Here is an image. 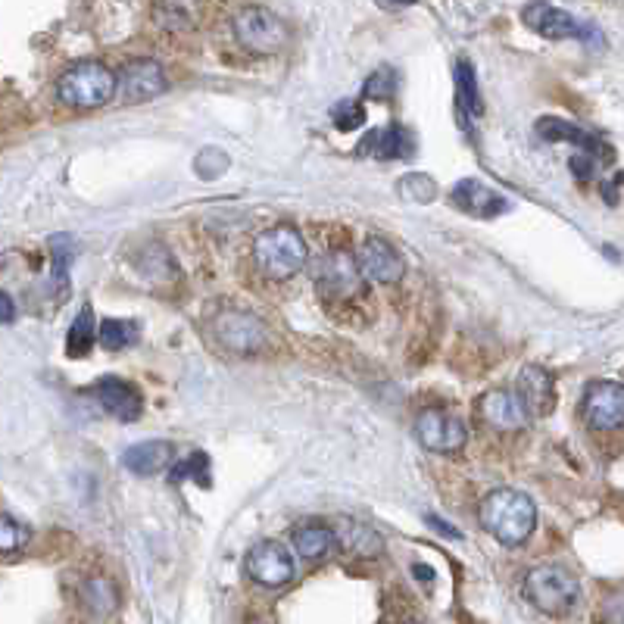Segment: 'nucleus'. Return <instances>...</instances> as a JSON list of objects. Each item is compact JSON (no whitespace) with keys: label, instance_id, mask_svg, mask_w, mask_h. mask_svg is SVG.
I'll return each instance as SVG.
<instances>
[{"label":"nucleus","instance_id":"25","mask_svg":"<svg viewBox=\"0 0 624 624\" xmlns=\"http://www.w3.org/2000/svg\"><path fill=\"white\" fill-rule=\"evenodd\" d=\"M100 344L107 350H122L128 344H135L138 337V325L128 322V319H103L100 322Z\"/></svg>","mask_w":624,"mask_h":624},{"label":"nucleus","instance_id":"19","mask_svg":"<svg viewBox=\"0 0 624 624\" xmlns=\"http://www.w3.org/2000/svg\"><path fill=\"white\" fill-rule=\"evenodd\" d=\"M175 459V447L169 440H147V444H132L128 450H122V465L132 475H160L172 465Z\"/></svg>","mask_w":624,"mask_h":624},{"label":"nucleus","instance_id":"31","mask_svg":"<svg viewBox=\"0 0 624 624\" xmlns=\"http://www.w3.org/2000/svg\"><path fill=\"white\" fill-rule=\"evenodd\" d=\"M400 194L406 197V200H422V203H431L434 200V194H437V185L428 178V175H422V172H412V175H406L403 181H400Z\"/></svg>","mask_w":624,"mask_h":624},{"label":"nucleus","instance_id":"13","mask_svg":"<svg viewBox=\"0 0 624 624\" xmlns=\"http://www.w3.org/2000/svg\"><path fill=\"white\" fill-rule=\"evenodd\" d=\"M515 397L522 400L528 419H546L556 409V381L543 366H525L515 381Z\"/></svg>","mask_w":624,"mask_h":624},{"label":"nucleus","instance_id":"16","mask_svg":"<svg viewBox=\"0 0 624 624\" xmlns=\"http://www.w3.org/2000/svg\"><path fill=\"white\" fill-rule=\"evenodd\" d=\"M478 415L493 431H518L528 425V412L515 390H487L478 400Z\"/></svg>","mask_w":624,"mask_h":624},{"label":"nucleus","instance_id":"10","mask_svg":"<svg viewBox=\"0 0 624 624\" xmlns=\"http://www.w3.org/2000/svg\"><path fill=\"white\" fill-rule=\"evenodd\" d=\"M525 22L531 25V29L543 38H550V41H565V38H581V41H596V44H603L600 32L593 29V25H584L578 22L571 13L559 10V7H550V4H543V0H537V4H531L525 10Z\"/></svg>","mask_w":624,"mask_h":624},{"label":"nucleus","instance_id":"6","mask_svg":"<svg viewBox=\"0 0 624 624\" xmlns=\"http://www.w3.org/2000/svg\"><path fill=\"white\" fill-rule=\"evenodd\" d=\"M316 288L325 297L347 300L366 288V275L359 269V259L347 250H331L316 263Z\"/></svg>","mask_w":624,"mask_h":624},{"label":"nucleus","instance_id":"3","mask_svg":"<svg viewBox=\"0 0 624 624\" xmlns=\"http://www.w3.org/2000/svg\"><path fill=\"white\" fill-rule=\"evenodd\" d=\"M525 596L537 612L562 618L578 606L581 584L562 565H537L525 578Z\"/></svg>","mask_w":624,"mask_h":624},{"label":"nucleus","instance_id":"39","mask_svg":"<svg viewBox=\"0 0 624 624\" xmlns=\"http://www.w3.org/2000/svg\"><path fill=\"white\" fill-rule=\"evenodd\" d=\"M409 624H419V621H409Z\"/></svg>","mask_w":624,"mask_h":624},{"label":"nucleus","instance_id":"22","mask_svg":"<svg viewBox=\"0 0 624 624\" xmlns=\"http://www.w3.org/2000/svg\"><path fill=\"white\" fill-rule=\"evenodd\" d=\"M334 540L344 546V550L356 553V556H378L384 550V543L381 537L369 528V525H362V522H353V518H344L341 525H337L334 531Z\"/></svg>","mask_w":624,"mask_h":624},{"label":"nucleus","instance_id":"5","mask_svg":"<svg viewBox=\"0 0 624 624\" xmlns=\"http://www.w3.org/2000/svg\"><path fill=\"white\" fill-rule=\"evenodd\" d=\"M231 25H234V38L247 50H253V54H278L291 35L288 25L266 7H244Z\"/></svg>","mask_w":624,"mask_h":624},{"label":"nucleus","instance_id":"8","mask_svg":"<svg viewBox=\"0 0 624 624\" xmlns=\"http://www.w3.org/2000/svg\"><path fill=\"white\" fill-rule=\"evenodd\" d=\"M244 571L263 587H284L294 581V556L278 540H259L244 556Z\"/></svg>","mask_w":624,"mask_h":624},{"label":"nucleus","instance_id":"23","mask_svg":"<svg viewBox=\"0 0 624 624\" xmlns=\"http://www.w3.org/2000/svg\"><path fill=\"white\" fill-rule=\"evenodd\" d=\"M456 97H459V110L468 116H481L484 103L478 94V78H475V66L468 60L456 63Z\"/></svg>","mask_w":624,"mask_h":624},{"label":"nucleus","instance_id":"34","mask_svg":"<svg viewBox=\"0 0 624 624\" xmlns=\"http://www.w3.org/2000/svg\"><path fill=\"white\" fill-rule=\"evenodd\" d=\"M568 166H571V175H575L578 181H590V178L596 175V166H600V160H596V156L587 153V150H578V153L568 160Z\"/></svg>","mask_w":624,"mask_h":624},{"label":"nucleus","instance_id":"38","mask_svg":"<svg viewBox=\"0 0 624 624\" xmlns=\"http://www.w3.org/2000/svg\"><path fill=\"white\" fill-rule=\"evenodd\" d=\"M390 4H394V7H409V4H415V0H390Z\"/></svg>","mask_w":624,"mask_h":624},{"label":"nucleus","instance_id":"37","mask_svg":"<svg viewBox=\"0 0 624 624\" xmlns=\"http://www.w3.org/2000/svg\"><path fill=\"white\" fill-rule=\"evenodd\" d=\"M412 575H415V578H422L425 584H431V581H434V571H431L428 565H412Z\"/></svg>","mask_w":624,"mask_h":624},{"label":"nucleus","instance_id":"29","mask_svg":"<svg viewBox=\"0 0 624 624\" xmlns=\"http://www.w3.org/2000/svg\"><path fill=\"white\" fill-rule=\"evenodd\" d=\"M331 119H334V128H341V132H353L362 122H366V110H362L359 100H341L331 107Z\"/></svg>","mask_w":624,"mask_h":624},{"label":"nucleus","instance_id":"26","mask_svg":"<svg viewBox=\"0 0 624 624\" xmlns=\"http://www.w3.org/2000/svg\"><path fill=\"white\" fill-rule=\"evenodd\" d=\"M50 256H54V272H50V281H54L60 291H66V284H69V259H72V238H66V234H54V238H50Z\"/></svg>","mask_w":624,"mask_h":624},{"label":"nucleus","instance_id":"17","mask_svg":"<svg viewBox=\"0 0 624 624\" xmlns=\"http://www.w3.org/2000/svg\"><path fill=\"white\" fill-rule=\"evenodd\" d=\"M450 197L462 213L475 216V219H497L500 213L509 210L506 197L497 194L493 188H487V185H481L478 178H462L459 185L450 191Z\"/></svg>","mask_w":624,"mask_h":624},{"label":"nucleus","instance_id":"14","mask_svg":"<svg viewBox=\"0 0 624 624\" xmlns=\"http://www.w3.org/2000/svg\"><path fill=\"white\" fill-rule=\"evenodd\" d=\"M94 397L103 406V412H110L119 422H138L144 412V397L138 394V387L113 375L94 384Z\"/></svg>","mask_w":624,"mask_h":624},{"label":"nucleus","instance_id":"32","mask_svg":"<svg viewBox=\"0 0 624 624\" xmlns=\"http://www.w3.org/2000/svg\"><path fill=\"white\" fill-rule=\"evenodd\" d=\"M85 596L91 600V609L94 612H113L116 609V587L110 581H103V578H94L88 587H85Z\"/></svg>","mask_w":624,"mask_h":624},{"label":"nucleus","instance_id":"11","mask_svg":"<svg viewBox=\"0 0 624 624\" xmlns=\"http://www.w3.org/2000/svg\"><path fill=\"white\" fill-rule=\"evenodd\" d=\"M415 434H419L422 447L434 450V453H456L468 440L465 422L456 419V415H450V412H444V409L422 412L419 422H415Z\"/></svg>","mask_w":624,"mask_h":624},{"label":"nucleus","instance_id":"15","mask_svg":"<svg viewBox=\"0 0 624 624\" xmlns=\"http://www.w3.org/2000/svg\"><path fill=\"white\" fill-rule=\"evenodd\" d=\"M359 269L366 278L378 284H397L406 272L403 256L394 250V244H387L384 238H366L359 247Z\"/></svg>","mask_w":624,"mask_h":624},{"label":"nucleus","instance_id":"24","mask_svg":"<svg viewBox=\"0 0 624 624\" xmlns=\"http://www.w3.org/2000/svg\"><path fill=\"white\" fill-rule=\"evenodd\" d=\"M94 347V309L91 306H82V312L75 316V322L69 325V334H66V353L72 359L85 356L88 350Z\"/></svg>","mask_w":624,"mask_h":624},{"label":"nucleus","instance_id":"12","mask_svg":"<svg viewBox=\"0 0 624 624\" xmlns=\"http://www.w3.org/2000/svg\"><path fill=\"white\" fill-rule=\"evenodd\" d=\"M166 72L156 60H132L116 78V91L122 103H144L166 91Z\"/></svg>","mask_w":624,"mask_h":624},{"label":"nucleus","instance_id":"21","mask_svg":"<svg viewBox=\"0 0 624 624\" xmlns=\"http://www.w3.org/2000/svg\"><path fill=\"white\" fill-rule=\"evenodd\" d=\"M334 528L328 525H319V522H306V525H297L294 528V550L309 559V562H319L331 553L334 546Z\"/></svg>","mask_w":624,"mask_h":624},{"label":"nucleus","instance_id":"1","mask_svg":"<svg viewBox=\"0 0 624 624\" xmlns=\"http://www.w3.org/2000/svg\"><path fill=\"white\" fill-rule=\"evenodd\" d=\"M478 518L493 540H500L503 546H522L537 528V506L522 490L497 487L481 500Z\"/></svg>","mask_w":624,"mask_h":624},{"label":"nucleus","instance_id":"18","mask_svg":"<svg viewBox=\"0 0 624 624\" xmlns=\"http://www.w3.org/2000/svg\"><path fill=\"white\" fill-rule=\"evenodd\" d=\"M534 132L543 138V141H550V144H559V141H568V144H575L578 150H587L593 153L596 160H612V150L606 147V141H600L596 135L584 132V128H578L575 122H568V119H556V116H543L537 119L534 125Z\"/></svg>","mask_w":624,"mask_h":624},{"label":"nucleus","instance_id":"20","mask_svg":"<svg viewBox=\"0 0 624 624\" xmlns=\"http://www.w3.org/2000/svg\"><path fill=\"white\" fill-rule=\"evenodd\" d=\"M362 153H372L378 160H409L415 153V138L409 128L403 125H390L384 132H369L366 141H362Z\"/></svg>","mask_w":624,"mask_h":624},{"label":"nucleus","instance_id":"30","mask_svg":"<svg viewBox=\"0 0 624 624\" xmlns=\"http://www.w3.org/2000/svg\"><path fill=\"white\" fill-rule=\"evenodd\" d=\"M394 91H397V75H394V69H387V66L375 69L366 78V85H362V94L372 97V100H387Z\"/></svg>","mask_w":624,"mask_h":624},{"label":"nucleus","instance_id":"36","mask_svg":"<svg viewBox=\"0 0 624 624\" xmlns=\"http://www.w3.org/2000/svg\"><path fill=\"white\" fill-rule=\"evenodd\" d=\"M13 319H16V303L10 294L0 291V325H10Z\"/></svg>","mask_w":624,"mask_h":624},{"label":"nucleus","instance_id":"2","mask_svg":"<svg viewBox=\"0 0 624 624\" xmlns=\"http://www.w3.org/2000/svg\"><path fill=\"white\" fill-rule=\"evenodd\" d=\"M253 259H256V269L266 278L284 281V278H294L306 266L309 250H306L303 234L294 225H275L256 238Z\"/></svg>","mask_w":624,"mask_h":624},{"label":"nucleus","instance_id":"33","mask_svg":"<svg viewBox=\"0 0 624 624\" xmlns=\"http://www.w3.org/2000/svg\"><path fill=\"white\" fill-rule=\"evenodd\" d=\"M153 16H156V22L163 25V29H185L188 25V13L181 10L178 4H156Z\"/></svg>","mask_w":624,"mask_h":624},{"label":"nucleus","instance_id":"35","mask_svg":"<svg viewBox=\"0 0 624 624\" xmlns=\"http://www.w3.org/2000/svg\"><path fill=\"white\" fill-rule=\"evenodd\" d=\"M425 522H428L437 534H444V537H450V540H459V537H462V531H456L450 522H444V518H437V515H425Z\"/></svg>","mask_w":624,"mask_h":624},{"label":"nucleus","instance_id":"7","mask_svg":"<svg viewBox=\"0 0 624 624\" xmlns=\"http://www.w3.org/2000/svg\"><path fill=\"white\" fill-rule=\"evenodd\" d=\"M213 328H216V341L231 353L253 356L269 347V328L256 316H250V312H234V309L219 312Z\"/></svg>","mask_w":624,"mask_h":624},{"label":"nucleus","instance_id":"9","mask_svg":"<svg viewBox=\"0 0 624 624\" xmlns=\"http://www.w3.org/2000/svg\"><path fill=\"white\" fill-rule=\"evenodd\" d=\"M584 419L593 431H615L624 425V384L593 381L584 390Z\"/></svg>","mask_w":624,"mask_h":624},{"label":"nucleus","instance_id":"27","mask_svg":"<svg viewBox=\"0 0 624 624\" xmlns=\"http://www.w3.org/2000/svg\"><path fill=\"white\" fill-rule=\"evenodd\" d=\"M185 478H194L200 484H210V459H206V453H194L185 462H178L175 468H169V481L172 484H181Z\"/></svg>","mask_w":624,"mask_h":624},{"label":"nucleus","instance_id":"4","mask_svg":"<svg viewBox=\"0 0 624 624\" xmlns=\"http://www.w3.org/2000/svg\"><path fill=\"white\" fill-rule=\"evenodd\" d=\"M57 94L66 107H75V110H94V107H103V103H110L113 94H116V75L113 69H107L97 60H85V63H75L69 66L60 82H57Z\"/></svg>","mask_w":624,"mask_h":624},{"label":"nucleus","instance_id":"28","mask_svg":"<svg viewBox=\"0 0 624 624\" xmlns=\"http://www.w3.org/2000/svg\"><path fill=\"white\" fill-rule=\"evenodd\" d=\"M25 543H29V528L19 525L16 518H10V515L0 512V556L19 553Z\"/></svg>","mask_w":624,"mask_h":624}]
</instances>
